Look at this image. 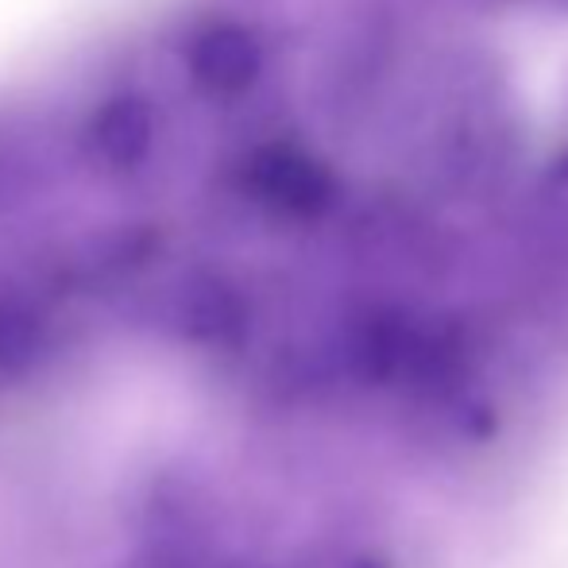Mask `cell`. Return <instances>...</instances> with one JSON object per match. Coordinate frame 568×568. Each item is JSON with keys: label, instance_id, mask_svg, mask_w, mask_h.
<instances>
[{"label": "cell", "instance_id": "obj_1", "mask_svg": "<svg viewBox=\"0 0 568 568\" xmlns=\"http://www.w3.org/2000/svg\"><path fill=\"white\" fill-rule=\"evenodd\" d=\"M247 186L267 205H275L278 213H291V217H317L333 202L329 171L302 151L283 148V143L263 148L247 163Z\"/></svg>", "mask_w": 568, "mask_h": 568}, {"label": "cell", "instance_id": "obj_4", "mask_svg": "<svg viewBox=\"0 0 568 568\" xmlns=\"http://www.w3.org/2000/svg\"><path fill=\"white\" fill-rule=\"evenodd\" d=\"M31 352V322L16 310H0V364L28 356Z\"/></svg>", "mask_w": 568, "mask_h": 568}, {"label": "cell", "instance_id": "obj_3", "mask_svg": "<svg viewBox=\"0 0 568 568\" xmlns=\"http://www.w3.org/2000/svg\"><path fill=\"white\" fill-rule=\"evenodd\" d=\"M151 109L140 105L132 98H120L113 105H105L98 113V124H93V143L98 151L116 166L135 163L140 155H148L151 148Z\"/></svg>", "mask_w": 568, "mask_h": 568}, {"label": "cell", "instance_id": "obj_2", "mask_svg": "<svg viewBox=\"0 0 568 568\" xmlns=\"http://www.w3.org/2000/svg\"><path fill=\"white\" fill-rule=\"evenodd\" d=\"M263 51L252 31L236 23H217L202 31L190 47V74L213 93H244L260 78Z\"/></svg>", "mask_w": 568, "mask_h": 568}]
</instances>
